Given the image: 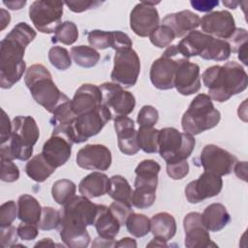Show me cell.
<instances>
[{
  "label": "cell",
  "mask_w": 248,
  "mask_h": 248,
  "mask_svg": "<svg viewBox=\"0 0 248 248\" xmlns=\"http://www.w3.org/2000/svg\"><path fill=\"white\" fill-rule=\"evenodd\" d=\"M36 31L26 22H18L0 43V86L11 88L26 71L23 60L26 46L36 38Z\"/></svg>",
  "instance_id": "1"
},
{
  "label": "cell",
  "mask_w": 248,
  "mask_h": 248,
  "mask_svg": "<svg viewBox=\"0 0 248 248\" xmlns=\"http://www.w3.org/2000/svg\"><path fill=\"white\" fill-rule=\"evenodd\" d=\"M202 79L208 89V96L219 103L241 93L248 85L246 71L235 61L227 62L223 66L213 65L206 68L202 75Z\"/></svg>",
  "instance_id": "2"
},
{
  "label": "cell",
  "mask_w": 248,
  "mask_h": 248,
  "mask_svg": "<svg viewBox=\"0 0 248 248\" xmlns=\"http://www.w3.org/2000/svg\"><path fill=\"white\" fill-rule=\"evenodd\" d=\"M12 124L11 137L1 143L0 158L27 161L31 158L33 146L39 140V127L35 119L29 115H17L13 119Z\"/></svg>",
  "instance_id": "3"
},
{
  "label": "cell",
  "mask_w": 248,
  "mask_h": 248,
  "mask_svg": "<svg viewBox=\"0 0 248 248\" xmlns=\"http://www.w3.org/2000/svg\"><path fill=\"white\" fill-rule=\"evenodd\" d=\"M24 82L36 103L50 113L58 106L70 100L59 90L52 80L51 74L42 64L31 65L26 70Z\"/></svg>",
  "instance_id": "4"
},
{
  "label": "cell",
  "mask_w": 248,
  "mask_h": 248,
  "mask_svg": "<svg viewBox=\"0 0 248 248\" xmlns=\"http://www.w3.org/2000/svg\"><path fill=\"white\" fill-rule=\"evenodd\" d=\"M220 119L221 113L215 108L211 98L201 93L192 100L183 113L181 126L184 133L196 136L216 127Z\"/></svg>",
  "instance_id": "5"
},
{
  "label": "cell",
  "mask_w": 248,
  "mask_h": 248,
  "mask_svg": "<svg viewBox=\"0 0 248 248\" xmlns=\"http://www.w3.org/2000/svg\"><path fill=\"white\" fill-rule=\"evenodd\" d=\"M195 145L196 140L190 134L181 133L173 127L160 130L158 152L167 164L187 160Z\"/></svg>",
  "instance_id": "6"
},
{
  "label": "cell",
  "mask_w": 248,
  "mask_h": 248,
  "mask_svg": "<svg viewBox=\"0 0 248 248\" xmlns=\"http://www.w3.org/2000/svg\"><path fill=\"white\" fill-rule=\"evenodd\" d=\"M112 118L109 109L102 105L98 109L78 115L71 126L64 130H53L65 134L73 143H81L98 135Z\"/></svg>",
  "instance_id": "7"
},
{
  "label": "cell",
  "mask_w": 248,
  "mask_h": 248,
  "mask_svg": "<svg viewBox=\"0 0 248 248\" xmlns=\"http://www.w3.org/2000/svg\"><path fill=\"white\" fill-rule=\"evenodd\" d=\"M107 206L92 202L84 196H75L60 209V225L86 229L95 224L98 216Z\"/></svg>",
  "instance_id": "8"
},
{
  "label": "cell",
  "mask_w": 248,
  "mask_h": 248,
  "mask_svg": "<svg viewBox=\"0 0 248 248\" xmlns=\"http://www.w3.org/2000/svg\"><path fill=\"white\" fill-rule=\"evenodd\" d=\"M183 57L184 56L179 52L176 45H172L152 63L149 78L152 84L157 89L169 90L174 87L175 72L180 59Z\"/></svg>",
  "instance_id": "9"
},
{
  "label": "cell",
  "mask_w": 248,
  "mask_h": 248,
  "mask_svg": "<svg viewBox=\"0 0 248 248\" xmlns=\"http://www.w3.org/2000/svg\"><path fill=\"white\" fill-rule=\"evenodd\" d=\"M61 1H34L29 7V18L35 28L42 33L50 34L62 23L63 6Z\"/></svg>",
  "instance_id": "10"
},
{
  "label": "cell",
  "mask_w": 248,
  "mask_h": 248,
  "mask_svg": "<svg viewBox=\"0 0 248 248\" xmlns=\"http://www.w3.org/2000/svg\"><path fill=\"white\" fill-rule=\"evenodd\" d=\"M140 72V60L138 53L132 48H123L115 51L113 69L110 74L112 82L122 87H133Z\"/></svg>",
  "instance_id": "11"
},
{
  "label": "cell",
  "mask_w": 248,
  "mask_h": 248,
  "mask_svg": "<svg viewBox=\"0 0 248 248\" xmlns=\"http://www.w3.org/2000/svg\"><path fill=\"white\" fill-rule=\"evenodd\" d=\"M102 103L111 112L112 117L130 114L136 106L135 96L117 83L104 82L100 86Z\"/></svg>",
  "instance_id": "12"
},
{
  "label": "cell",
  "mask_w": 248,
  "mask_h": 248,
  "mask_svg": "<svg viewBox=\"0 0 248 248\" xmlns=\"http://www.w3.org/2000/svg\"><path fill=\"white\" fill-rule=\"evenodd\" d=\"M200 161L204 170L223 176L232 172L236 157L218 145L206 144L201 152Z\"/></svg>",
  "instance_id": "13"
},
{
  "label": "cell",
  "mask_w": 248,
  "mask_h": 248,
  "mask_svg": "<svg viewBox=\"0 0 248 248\" xmlns=\"http://www.w3.org/2000/svg\"><path fill=\"white\" fill-rule=\"evenodd\" d=\"M223 188L221 176L204 170L198 179L189 182L185 188V197L190 203H199L205 199L220 194Z\"/></svg>",
  "instance_id": "14"
},
{
  "label": "cell",
  "mask_w": 248,
  "mask_h": 248,
  "mask_svg": "<svg viewBox=\"0 0 248 248\" xmlns=\"http://www.w3.org/2000/svg\"><path fill=\"white\" fill-rule=\"evenodd\" d=\"M159 2H140L130 14V27L140 37H147L159 25L160 17L155 5Z\"/></svg>",
  "instance_id": "15"
},
{
  "label": "cell",
  "mask_w": 248,
  "mask_h": 248,
  "mask_svg": "<svg viewBox=\"0 0 248 248\" xmlns=\"http://www.w3.org/2000/svg\"><path fill=\"white\" fill-rule=\"evenodd\" d=\"M203 33L221 40H229L235 30L232 15L226 10L215 11L204 15L200 21Z\"/></svg>",
  "instance_id": "16"
},
{
  "label": "cell",
  "mask_w": 248,
  "mask_h": 248,
  "mask_svg": "<svg viewBox=\"0 0 248 248\" xmlns=\"http://www.w3.org/2000/svg\"><path fill=\"white\" fill-rule=\"evenodd\" d=\"M111 152L103 144H86L76 156L77 165L89 170H107L111 165Z\"/></svg>",
  "instance_id": "17"
},
{
  "label": "cell",
  "mask_w": 248,
  "mask_h": 248,
  "mask_svg": "<svg viewBox=\"0 0 248 248\" xmlns=\"http://www.w3.org/2000/svg\"><path fill=\"white\" fill-rule=\"evenodd\" d=\"M173 86L184 96L197 93L201 89L200 66L186 57L181 58L175 72Z\"/></svg>",
  "instance_id": "18"
},
{
  "label": "cell",
  "mask_w": 248,
  "mask_h": 248,
  "mask_svg": "<svg viewBox=\"0 0 248 248\" xmlns=\"http://www.w3.org/2000/svg\"><path fill=\"white\" fill-rule=\"evenodd\" d=\"M183 228L185 231L184 245L187 248H205L216 246L212 243L209 231L204 227L202 214L199 212H190L183 219Z\"/></svg>",
  "instance_id": "19"
},
{
  "label": "cell",
  "mask_w": 248,
  "mask_h": 248,
  "mask_svg": "<svg viewBox=\"0 0 248 248\" xmlns=\"http://www.w3.org/2000/svg\"><path fill=\"white\" fill-rule=\"evenodd\" d=\"M73 144L65 134L52 131L50 138L43 145L42 154L49 164L57 169L70 159Z\"/></svg>",
  "instance_id": "20"
},
{
  "label": "cell",
  "mask_w": 248,
  "mask_h": 248,
  "mask_svg": "<svg viewBox=\"0 0 248 248\" xmlns=\"http://www.w3.org/2000/svg\"><path fill=\"white\" fill-rule=\"evenodd\" d=\"M113 122L117 135V144L121 153L129 156L137 154L140 148L134 120L127 115H120L114 117Z\"/></svg>",
  "instance_id": "21"
},
{
  "label": "cell",
  "mask_w": 248,
  "mask_h": 248,
  "mask_svg": "<svg viewBox=\"0 0 248 248\" xmlns=\"http://www.w3.org/2000/svg\"><path fill=\"white\" fill-rule=\"evenodd\" d=\"M71 105L77 115L98 109L103 105L100 87L91 83L82 84L75 92Z\"/></svg>",
  "instance_id": "22"
},
{
  "label": "cell",
  "mask_w": 248,
  "mask_h": 248,
  "mask_svg": "<svg viewBox=\"0 0 248 248\" xmlns=\"http://www.w3.org/2000/svg\"><path fill=\"white\" fill-rule=\"evenodd\" d=\"M200 21L199 15L189 10H183L167 15L162 19V24L169 26L173 31L175 38H180L199 27Z\"/></svg>",
  "instance_id": "23"
},
{
  "label": "cell",
  "mask_w": 248,
  "mask_h": 248,
  "mask_svg": "<svg viewBox=\"0 0 248 248\" xmlns=\"http://www.w3.org/2000/svg\"><path fill=\"white\" fill-rule=\"evenodd\" d=\"M109 178L101 171H93L84 176L78 184V192L88 199L97 198L108 194Z\"/></svg>",
  "instance_id": "24"
},
{
  "label": "cell",
  "mask_w": 248,
  "mask_h": 248,
  "mask_svg": "<svg viewBox=\"0 0 248 248\" xmlns=\"http://www.w3.org/2000/svg\"><path fill=\"white\" fill-rule=\"evenodd\" d=\"M211 38V36L202 31L193 30L187 33L176 46L179 52L189 59L192 56H200Z\"/></svg>",
  "instance_id": "25"
},
{
  "label": "cell",
  "mask_w": 248,
  "mask_h": 248,
  "mask_svg": "<svg viewBox=\"0 0 248 248\" xmlns=\"http://www.w3.org/2000/svg\"><path fill=\"white\" fill-rule=\"evenodd\" d=\"M202 222L209 232H219L231 221V216L224 204L214 202L207 205L202 214Z\"/></svg>",
  "instance_id": "26"
},
{
  "label": "cell",
  "mask_w": 248,
  "mask_h": 248,
  "mask_svg": "<svg viewBox=\"0 0 248 248\" xmlns=\"http://www.w3.org/2000/svg\"><path fill=\"white\" fill-rule=\"evenodd\" d=\"M161 170V166L152 159L141 161L136 168V178L134 186L146 187L151 189H157L158 174Z\"/></svg>",
  "instance_id": "27"
},
{
  "label": "cell",
  "mask_w": 248,
  "mask_h": 248,
  "mask_svg": "<svg viewBox=\"0 0 248 248\" xmlns=\"http://www.w3.org/2000/svg\"><path fill=\"white\" fill-rule=\"evenodd\" d=\"M150 231L155 237L169 241L176 232L174 217L168 212H159L153 215L150 219Z\"/></svg>",
  "instance_id": "28"
},
{
  "label": "cell",
  "mask_w": 248,
  "mask_h": 248,
  "mask_svg": "<svg viewBox=\"0 0 248 248\" xmlns=\"http://www.w3.org/2000/svg\"><path fill=\"white\" fill-rule=\"evenodd\" d=\"M42 206L31 195L23 194L17 200V217L21 222L37 224L42 214Z\"/></svg>",
  "instance_id": "29"
},
{
  "label": "cell",
  "mask_w": 248,
  "mask_h": 248,
  "mask_svg": "<svg viewBox=\"0 0 248 248\" xmlns=\"http://www.w3.org/2000/svg\"><path fill=\"white\" fill-rule=\"evenodd\" d=\"M55 170L56 168L49 164L42 153L33 156L25 165L26 174L32 180L39 183L46 181Z\"/></svg>",
  "instance_id": "30"
},
{
  "label": "cell",
  "mask_w": 248,
  "mask_h": 248,
  "mask_svg": "<svg viewBox=\"0 0 248 248\" xmlns=\"http://www.w3.org/2000/svg\"><path fill=\"white\" fill-rule=\"evenodd\" d=\"M59 234L64 244L71 248H85L91 240L86 229L73 226H59Z\"/></svg>",
  "instance_id": "31"
},
{
  "label": "cell",
  "mask_w": 248,
  "mask_h": 248,
  "mask_svg": "<svg viewBox=\"0 0 248 248\" xmlns=\"http://www.w3.org/2000/svg\"><path fill=\"white\" fill-rule=\"evenodd\" d=\"M108 194L113 201L133 205V190L127 179L122 175L116 174L109 178V188Z\"/></svg>",
  "instance_id": "32"
},
{
  "label": "cell",
  "mask_w": 248,
  "mask_h": 248,
  "mask_svg": "<svg viewBox=\"0 0 248 248\" xmlns=\"http://www.w3.org/2000/svg\"><path fill=\"white\" fill-rule=\"evenodd\" d=\"M94 226L99 236L106 238H114L118 234L121 227L119 221L113 216L108 206L98 216Z\"/></svg>",
  "instance_id": "33"
},
{
  "label": "cell",
  "mask_w": 248,
  "mask_h": 248,
  "mask_svg": "<svg viewBox=\"0 0 248 248\" xmlns=\"http://www.w3.org/2000/svg\"><path fill=\"white\" fill-rule=\"evenodd\" d=\"M231 53L232 49L227 41L212 37L200 56L204 60L225 61L229 59Z\"/></svg>",
  "instance_id": "34"
},
{
  "label": "cell",
  "mask_w": 248,
  "mask_h": 248,
  "mask_svg": "<svg viewBox=\"0 0 248 248\" xmlns=\"http://www.w3.org/2000/svg\"><path fill=\"white\" fill-rule=\"evenodd\" d=\"M77 116L78 115L72 108L71 100H69L55 108L49 122L52 125L53 130H64L73 124Z\"/></svg>",
  "instance_id": "35"
},
{
  "label": "cell",
  "mask_w": 248,
  "mask_h": 248,
  "mask_svg": "<svg viewBox=\"0 0 248 248\" xmlns=\"http://www.w3.org/2000/svg\"><path fill=\"white\" fill-rule=\"evenodd\" d=\"M71 56L74 62L82 68H92L100 60L99 52L88 46H77L71 48Z\"/></svg>",
  "instance_id": "36"
},
{
  "label": "cell",
  "mask_w": 248,
  "mask_h": 248,
  "mask_svg": "<svg viewBox=\"0 0 248 248\" xmlns=\"http://www.w3.org/2000/svg\"><path fill=\"white\" fill-rule=\"evenodd\" d=\"M160 130L154 127H140L138 130V142L140 148L145 153H156L159 149Z\"/></svg>",
  "instance_id": "37"
},
{
  "label": "cell",
  "mask_w": 248,
  "mask_h": 248,
  "mask_svg": "<svg viewBox=\"0 0 248 248\" xmlns=\"http://www.w3.org/2000/svg\"><path fill=\"white\" fill-rule=\"evenodd\" d=\"M77 186L70 179H59L56 180L51 188V195L58 204H65L72 198L76 196Z\"/></svg>",
  "instance_id": "38"
},
{
  "label": "cell",
  "mask_w": 248,
  "mask_h": 248,
  "mask_svg": "<svg viewBox=\"0 0 248 248\" xmlns=\"http://www.w3.org/2000/svg\"><path fill=\"white\" fill-rule=\"evenodd\" d=\"M89 45L93 48L106 49L108 47L114 48L116 43V31H104V30H91L87 34Z\"/></svg>",
  "instance_id": "39"
},
{
  "label": "cell",
  "mask_w": 248,
  "mask_h": 248,
  "mask_svg": "<svg viewBox=\"0 0 248 248\" xmlns=\"http://www.w3.org/2000/svg\"><path fill=\"white\" fill-rule=\"evenodd\" d=\"M125 226L135 237H143L150 232V219L144 214L132 212L127 218Z\"/></svg>",
  "instance_id": "40"
},
{
  "label": "cell",
  "mask_w": 248,
  "mask_h": 248,
  "mask_svg": "<svg viewBox=\"0 0 248 248\" xmlns=\"http://www.w3.org/2000/svg\"><path fill=\"white\" fill-rule=\"evenodd\" d=\"M78 37V30L76 23L73 21H64L62 22L52 37V43H61L66 46L73 45Z\"/></svg>",
  "instance_id": "41"
},
{
  "label": "cell",
  "mask_w": 248,
  "mask_h": 248,
  "mask_svg": "<svg viewBox=\"0 0 248 248\" xmlns=\"http://www.w3.org/2000/svg\"><path fill=\"white\" fill-rule=\"evenodd\" d=\"M156 200V189L138 187L135 188L132 195V204L139 209L150 207Z\"/></svg>",
  "instance_id": "42"
},
{
  "label": "cell",
  "mask_w": 248,
  "mask_h": 248,
  "mask_svg": "<svg viewBox=\"0 0 248 248\" xmlns=\"http://www.w3.org/2000/svg\"><path fill=\"white\" fill-rule=\"evenodd\" d=\"M61 223V213L51 206H46L42 209V214L38 227L43 231H51L58 229Z\"/></svg>",
  "instance_id": "43"
},
{
  "label": "cell",
  "mask_w": 248,
  "mask_h": 248,
  "mask_svg": "<svg viewBox=\"0 0 248 248\" xmlns=\"http://www.w3.org/2000/svg\"><path fill=\"white\" fill-rule=\"evenodd\" d=\"M152 45L159 48L169 46L170 43L175 39L173 31L165 24H159L148 36Z\"/></svg>",
  "instance_id": "44"
},
{
  "label": "cell",
  "mask_w": 248,
  "mask_h": 248,
  "mask_svg": "<svg viewBox=\"0 0 248 248\" xmlns=\"http://www.w3.org/2000/svg\"><path fill=\"white\" fill-rule=\"evenodd\" d=\"M48 60L50 64L60 71H65L69 69L72 65L71 55L69 51L62 46H52L48 51Z\"/></svg>",
  "instance_id": "45"
},
{
  "label": "cell",
  "mask_w": 248,
  "mask_h": 248,
  "mask_svg": "<svg viewBox=\"0 0 248 248\" xmlns=\"http://www.w3.org/2000/svg\"><path fill=\"white\" fill-rule=\"evenodd\" d=\"M159 119V112L158 110L150 105L143 106L138 113L137 122L140 127L147 126L153 127Z\"/></svg>",
  "instance_id": "46"
},
{
  "label": "cell",
  "mask_w": 248,
  "mask_h": 248,
  "mask_svg": "<svg viewBox=\"0 0 248 248\" xmlns=\"http://www.w3.org/2000/svg\"><path fill=\"white\" fill-rule=\"evenodd\" d=\"M17 217V206L14 201L4 202L0 207V227H6L13 224Z\"/></svg>",
  "instance_id": "47"
},
{
  "label": "cell",
  "mask_w": 248,
  "mask_h": 248,
  "mask_svg": "<svg viewBox=\"0 0 248 248\" xmlns=\"http://www.w3.org/2000/svg\"><path fill=\"white\" fill-rule=\"evenodd\" d=\"M1 180L4 182H15L19 178L18 167L13 160L1 159Z\"/></svg>",
  "instance_id": "48"
},
{
  "label": "cell",
  "mask_w": 248,
  "mask_h": 248,
  "mask_svg": "<svg viewBox=\"0 0 248 248\" xmlns=\"http://www.w3.org/2000/svg\"><path fill=\"white\" fill-rule=\"evenodd\" d=\"M108 209L113 214V216L116 217V219L119 221L121 226L125 225L129 215L132 212H134L132 205H129L120 202H116V201L110 203V205L108 206Z\"/></svg>",
  "instance_id": "49"
},
{
  "label": "cell",
  "mask_w": 248,
  "mask_h": 248,
  "mask_svg": "<svg viewBox=\"0 0 248 248\" xmlns=\"http://www.w3.org/2000/svg\"><path fill=\"white\" fill-rule=\"evenodd\" d=\"M189 172V164L187 160H182L179 162L167 164V173L174 180L184 178Z\"/></svg>",
  "instance_id": "50"
},
{
  "label": "cell",
  "mask_w": 248,
  "mask_h": 248,
  "mask_svg": "<svg viewBox=\"0 0 248 248\" xmlns=\"http://www.w3.org/2000/svg\"><path fill=\"white\" fill-rule=\"evenodd\" d=\"M247 39H248V35H247V30L244 28H235L233 34L232 35V37L227 40V42L229 43L232 52L237 53V51L244 46L247 45Z\"/></svg>",
  "instance_id": "51"
},
{
  "label": "cell",
  "mask_w": 248,
  "mask_h": 248,
  "mask_svg": "<svg viewBox=\"0 0 248 248\" xmlns=\"http://www.w3.org/2000/svg\"><path fill=\"white\" fill-rule=\"evenodd\" d=\"M17 231L13 225L0 227V246L2 248L13 247L17 241Z\"/></svg>",
  "instance_id": "52"
},
{
  "label": "cell",
  "mask_w": 248,
  "mask_h": 248,
  "mask_svg": "<svg viewBox=\"0 0 248 248\" xmlns=\"http://www.w3.org/2000/svg\"><path fill=\"white\" fill-rule=\"evenodd\" d=\"M38 225L37 224H31V223H24L21 222L17 228V234L22 240H33L38 235Z\"/></svg>",
  "instance_id": "53"
},
{
  "label": "cell",
  "mask_w": 248,
  "mask_h": 248,
  "mask_svg": "<svg viewBox=\"0 0 248 248\" xmlns=\"http://www.w3.org/2000/svg\"><path fill=\"white\" fill-rule=\"evenodd\" d=\"M100 1H88V0H80V1H67L65 5L74 13H82L84 11L90 10L92 8H97L101 5Z\"/></svg>",
  "instance_id": "54"
},
{
  "label": "cell",
  "mask_w": 248,
  "mask_h": 248,
  "mask_svg": "<svg viewBox=\"0 0 248 248\" xmlns=\"http://www.w3.org/2000/svg\"><path fill=\"white\" fill-rule=\"evenodd\" d=\"M13 132V124L10 121V118L6 111L2 109V117H1V143L8 140Z\"/></svg>",
  "instance_id": "55"
},
{
  "label": "cell",
  "mask_w": 248,
  "mask_h": 248,
  "mask_svg": "<svg viewBox=\"0 0 248 248\" xmlns=\"http://www.w3.org/2000/svg\"><path fill=\"white\" fill-rule=\"evenodd\" d=\"M191 6L199 12H209L219 5L216 0H194L190 2Z\"/></svg>",
  "instance_id": "56"
},
{
  "label": "cell",
  "mask_w": 248,
  "mask_h": 248,
  "mask_svg": "<svg viewBox=\"0 0 248 248\" xmlns=\"http://www.w3.org/2000/svg\"><path fill=\"white\" fill-rule=\"evenodd\" d=\"M233 171L235 175L242 179L243 181H247V162H236L233 166Z\"/></svg>",
  "instance_id": "57"
},
{
  "label": "cell",
  "mask_w": 248,
  "mask_h": 248,
  "mask_svg": "<svg viewBox=\"0 0 248 248\" xmlns=\"http://www.w3.org/2000/svg\"><path fill=\"white\" fill-rule=\"evenodd\" d=\"M115 240L114 238H106L99 236L94 239L92 243V247H114Z\"/></svg>",
  "instance_id": "58"
},
{
  "label": "cell",
  "mask_w": 248,
  "mask_h": 248,
  "mask_svg": "<svg viewBox=\"0 0 248 248\" xmlns=\"http://www.w3.org/2000/svg\"><path fill=\"white\" fill-rule=\"evenodd\" d=\"M114 247H128V248H136L137 242L134 238L131 237H124L119 239L117 242H115Z\"/></svg>",
  "instance_id": "59"
},
{
  "label": "cell",
  "mask_w": 248,
  "mask_h": 248,
  "mask_svg": "<svg viewBox=\"0 0 248 248\" xmlns=\"http://www.w3.org/2000/svg\"><path fill=\"white\" fill-rule=\"evenodd\" d=\"M11 21V16L10 14L4 10V9H1L0 10V30H4L10 23Z\"/></svg>",
  "instance_id": "60"
},
{
  "label": "cell",
  "mask_w": 248,
  "mask_h": 248,
  "mask_svg": "<svg viewBox=\"0 0 248 248\" xmlns=\"http://www.w3.org/2000/svg\"><path fill=\"white\" fill-rule=\"evenodd\" d=\"M3 4L11 10H20L25 6L26 1H3Z\"/></svg>",
  "instance_id": "61"
},
{
  "label": "cell",
  "mask_w": 248,
  "mask_h": 248,
  "mask_svg": "<svg viewBox=\"0 0 248 248\" xmlns=\"http://www.w3.org/2000/svg\"><path fill=\"white\" fill-rule=\"evenodd\" d=\"M148 247H152V246H157V247H167L168 244H167V241L160 238V237H155L147 244Z\"/></svg>",
  "instance_id": "62"
},
{
  "label": "cell",
  "mask_w": 248,
  "mask_h": 248,
  "mask_svg": "<svg viewBox=\"0 0 248 248\" xmlns=\"http://www.w3.org/2000/svg\"><path fill=\"white\" fill-rule=\"evenodd\" d=\"M54 246H55V243L52 241V239L46 237L37 242L34 247H54Z\"/></svg>",
  "instance_id": "63"
},
{
  "label": "cell",
  "mask_w": 248,
  "mask_h": 248,
  "mask_svg": "<svg viewBox=\"0 0 248 248\" xmlns=\"http://www.w3.org/2000/svg\"><path fill=\"white\" fill-rule=\"evenodd\" d=\"M223 4L230 9H235L238 5V2H232V1H223Z\"/></svg>",
  "instance_id": "64"
}]
</instances>
